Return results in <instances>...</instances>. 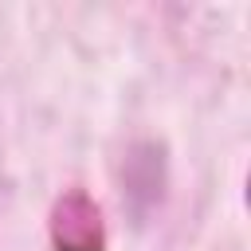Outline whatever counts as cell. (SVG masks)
I'll use <instances>...</instances> for the list:
<instances>
[{"instance_id":"1","label":"cell","mask_w":251,"mask_h":251,"mask_svg":"<svg viewBox=\"0 0 251 251\" xmlns=\"http://www.w3.org/2000/svg\"><path fill=\"white\" fill-rule=\"evenodd\" d=\"M51 243L55 251H106L102 212L82 188H67L51 208Z\"/></svg>"}]
</instances>
